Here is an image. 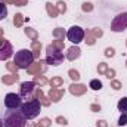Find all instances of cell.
I'll return each mask as SVG.
<instances>
[{
  "instance_id": "1",
  "label": "cell",
  "mask_w": 127,
  "mask_h": 127,
  "mask_svg": "<svg viewBox=\"0 0 127 127\" xmlns=\"http://www.w3.org/2000/svg\"><path fill=\"white\" fill-rule=\"evenodd\" d=\"M3 124H4V127H25L27 126V118L22 114V111L9 109L4 112Z\"/></svg>"
},
{
  "instance_id": "2",
  "label": "cell",
  "mask_w": 127,
  "mask_h": 127,
  "mask_svg": "<svg viewBox=\"0 0 127 127\" xmlns=\"http://www.w3.org/2000/svg\"><path fill=\"white\" fill-rule=\"evenodd\" d=\"M21 111H22V114L25 115L27 120H32V118H35V117L40 114V111H41V103H40L35 97H32V99L24 102V103L21 105Z\"/></svg>"
},
{
  "instance_id": "3",
  "label": "cell",
  "mask_w": 127,
  "mask_h": 127,
  "mask_svg": "<svg viewBox=\"0 0 127 127\" xmlns=\"http://www.w3.org/2000/svg\"><path fill=\"white\" fill-rule=\"evenodd\" d=\"M34 55H32L31 50H28V49H21V50H18L16 52V55H15V58H13V62L16 64V66L19 68V69H27L32 62H34Z\"/></svg>"
},
{
  "instance_id": "4",
  "label": "cell",
  "mask_w": 127,
  "mask_h": 127,
  "mask_svg": "<svg viewBox=\"0 0 127 127\" xmlns=\"http://www.w3.org/2000/svg\"><path fill=\"white\" fill-rule=\"evenodd\" d=\"M46 62L49 65H53V66H58L64 62V53L62 50L56 49L53 44H49L46 47Z\"/></svg>"
},
{
  "instance_id": "5",
  "label": "cell",
  "mask_w": 127,
  "mask_h": 127,
  "mask_svg": "<svg viewBox=\"0 0 127 127\" xmlns=\"http://www.w3.org/2000/svg\"><path fill=\"white\" fill-rule=\"evenodd\" d=\"M127 28V12L118 13L112 22H111V31L114 32H123Z\"/></svg>"
},
{
  "instance_id": "6",
  "label": "cell",
  "mask_w": 127,
  "mask_h": 127,
  "mask_svg": "<svg viewBox=\"0 0 127 127\" xmlns=\"http://www.w3.org/2000/svg\"><path fill=\"white\" fill-rule=\"evenodd\" d=\"M66 37H68V40L71 43L78 44V43H81L84 40V30L81 27H78V25H72L66 32Z\"/></svg>"
},
{
  "instance_id": "7",
  "label": "cell",
  "mask_w": 127,
  "mask_h": 127,
  "mask_svg": "<svg viewBox=\"0 0 127 127\" xmlns=\"http://www.w3.org/2000/svg\"><path fill=\"white\" fill-rule=\"evenodd\" d=\"M34 92H35V83L34 81H24L19 87V96L22 99H27V100L34 97Z\"/></svg>"
},
{
  "instance_id": "8",
  "label": "cell",
  "mask_w": 127,
  "mask_h": 127,
  "mask_svg": "<svg viewBox=\"0 0 127 127\" xmlns=\"http://www.w3.org/2000/svg\"><path fill=\"white\" fill-rule=\"evenodd\" d=\"M22 105V97L16 93H7L4 97V106L7 109H18Z\"/></svg>"
},
{
  "instance_id": "9",
  "label": "cell",
  "mask_w": 127,
  "mask_h": 127,
  "mask_svg": "<svg viewBox=\"0 0 127 127\" xmlns=\"http://www.w3.org/2000/svg\"><path fill=\"white\" fill-rule=\"evenodd\" d=\"M12 55H13V47H12V44H10L6 38L0 37V61H7Z\"/></svg>"
},
{
  "instance_id": "10",
  "label": "cell",
  "mask_w": 127,
  "mask_h": 127,
  "mask_svg": "<svg viewBox=\"0 0 127 127\" xmlns=\"http://www.w3.org/2000/svg\"><path fill=\"white\" fill-rule=\"evenodd\" d=\"M46 69H47V62L46 61H38V62H32L27 68V72L30 75H41L43 72H46Z\"/></svg>"
},
{
  "instance_id": "11",
  "label": "cell",
  "mask_w": 127,
  "mask_h": 127,
  "mask_svg": "<svg viewBox=\"0 0 127 127\" xmlns=\"http://www.w3.org/2000/svg\"><path fill=\"white\" fill-rule=\"evenodd\" d=\"M65 95V90L64 89H56V87H50V90H49V99H50V102H59L61 99L64 97Z\"/></svg>"
},
{
  "instance_id": "12",
  "label": "cell",
  "mask_w": 127,
  "mask_h": 127,
  "mask_svg": "<svg viewBox=\"0 0 127 127\" xmlns=\"http://www.w3.org/2000/svg\"><path fill=\"white\" fill-rule=\"evenodd\" d=\"M69 92L74 96H81L87 92V87H86L84 84H80V83H72V84L69 86Z\"/></svg>"
},
{
  "instance_id": "13",
  "label": "cell",
  "mask_w": 127,
  "mask_h": 127,
  "mask_svg": "<svg viewBox=\"0 0 127 127\" xmlns=\"http://www.w3.org/2000/svg\"><path fill=\"white\" fill-rule=\"evenodd\" d=\"M80 55H81V50H80V47L75 44V46H71V47L68 49L65 58H66L68 61H75L77 58H80Z\"/></svg>"
},
{
  "instance_id": "14",
  "label": "cell",
  "mask_w": 127,
  "mask_h": 127,
  "mask_svg": "<svg viewBox=\"0 0 127 127\" xmlns=\"http://www.w3.org/2000/svg\"><path fill=\"white\" fill-rule=\"evenodd\" d=\"M34 93H35V99H37L43 106H49V105H50V99L44 96V92H43L40 87H38V89H35V92H34Z\"/></svg>"
},
{
  "instance_id": "15",
  "label": "cell",
  "mask_w": 127,
  "mask_h": 127,
  "mask_svg": "<svg viewBox=\"0 0 127 127\" xmlns=\"http://www.w3.org/2000/svg\"><path fill=\"white\" fill-rule=\"evenodd\" d=\"M18 80H19V75H18V74H9V75H3V77H1V83H3V84H7V86L16 83Z\"/></svg>"
},
{
  "instance_id": "16",
  "label": "cell",
  "mask_w": 127,
  "mask_h": 127,
  "mask_svg": "<svg viewBox=\"0 0 127 127\" xmlns=\"http://www.w3.org/2000/svg\"><path fill=\"white\" fill-rule=\"evenodd\" d=\"M84 41H86L87 46H93V44L96 43V37L92 34V30L84 31Z\"/></svg>"
},
{
  "instance_id": "17",
  "label": "cell",
  "mask_w": 127,
  "mask_h": 127,
  "mask_svg": "<svg viewBox=\"0 0 127 127\" xmlns=\"http://www.w3.org/2000/svg\"><path fill=\"white\" fill-rule=\"evenodd\" d=\"M31 50L34 58H40V50H41V43L38 40H34L31 43Z\"/></svg>"
},
{
  "instance_id": "18",
  "label": "cell",
  "mask_w": 127,
  "mask_h": 127,
  "mask_svg": "<svg viewBox=\"0 0 127 127\" xmlns=\"http://www.w3.org/2000/svg\"><path fill=\"white\" fill-rule=\"evenodd\" d=\"M46 10H47V15H49V16H52V18H56V16L59 15V12H58L56 6H55V4H52V3H46Z\"/></svg>"
},
{
  "instance_id": "19",
  "label": "cell",
  "mask_w": 127,
  "mask_h": 127,
  "mask_svg": "<svg viewBox=\"0 0 127 127\" xmlns=\"http://www.w3.org/2000/svg\"><path fill=\"white\" fill-rule=\"evenodd\" d=\"M24 32H25V35H27L28 38H31L32 41H34V40H38V32L35 31L34 28L27 27V28H24Z\"/></svg>"
},
{
  "instance_id": "20",
  "label": "cell",
  "mask_w": 127,
  "mask_h": 127,
  "mask_svg": "<svg viewBox=\"0 0 127 127\" xmlns=\"http://www.w3.org/2000/svg\"><path fill=\"white\" fill-rule=\"evenodd\" d=\"M53 37L56 38V40H64L65 38V35H66V32H65V30L64 28H61V27H56L55 30H53Z\"/></svg>"
},
{
  "instance_id": "21",
  "label": "cell",
  "mask_w": 127,
  "mask_h": 127,
  "mask_svg": "<svg viewBox=\"0 0 127 127\" xmlns=\"http://www.w3.org/2000/svg\"><path fill=\"white\" fill-rule=\"evenodd\" d=\"M117 108H118V111H120L121 114H127V97H121V99L118 100Z\"/></svg>"
},
{
  "instance_id": "22",
  "label": "cell",
  "mask_w": 127,
  "mask_h": 127,
  "mask_svg": "<svg viewBox=\"0 0 127 127\" xmlns=\"http://www.w3.org/2000/svg\"><path fill=\"white\" fill-rule=\"evenodd\" d=\"M22 24H24V15L22 13H15V16H13V25L16 28H19V27H22Z\"/></svg>"
},
{
  "instance_id": "23",
  "label": "cell",
  "mask_w": 127,
  "mask_h": 127,
  "mask_svg": "<svg viewBox=\"0 0 127 127\" xmlns=\"http://www.w3.org/2000/svg\"><path fill=\"white\" fill-rule=\"evenodd\" d=\"M49 84H50V87H61L64 84V78H61V77H53L50 81H49Z\"/></svg>"
},
{
  "instance_id": "24",
  "label": "cell",
  "mask_w": 127,
  "mask_h": 127,
  "mask_svg": "<svg viewBox=\"0 0 127 127\" xmlns=\"http://www.w3.org/2000/svg\"><path fill=\"white\" fill-rule=\"evenodd\" d=\"M89 87H90L92 90H100V89H102V81L97 80V78H93V80H90Z\"/></svg>"
},
{
  "instance_id": "25",
  "label": "cell",
  "mask_w": 127,
  "mask_h": 127,
  "mask_svg": "<svg viewBox=\"0 0 127 127\" xmlns=\"http://www.w3.org/2000/svg\"><path fill=\"white\" fill-rule=\"evenodd\" d=\"M34 83H35V84H40V86H44V84H47L49 81H47V78H46L44 75H34Z\"/></svg>"
},
{
  "instance_id": "26",
  "label": "cell",
  "mask_w": 127,
  "mask_h": 127,
  "mask_svg": "<svg viewBox=\"0 0 127 127\" xmlns=\"http://www.w3.org/2000/svg\"><path fill=\"white\" fill-rule=\"evenodd\" d=\"M68 75H69V78L74 80V81H78V80H80V72H78L77 69H69V71H68Z\"/></svg>"
},
{
  "instance_id": "27",
  "label": "cell",
  "mask_w": 127,
  "mask_h": 127,
  "mask_svg": "<svg viewBox=\"0 0 127 127\" xmlns=\"http://www.w3.org/2000/svg\"><path fill=\"white\" fill-rule=\"evenodd\" d=\"M6 68H7V71H10L12 74H18V69H19L15 62H7L6 64Z\"/></svg>"
},
{
  "instance_id": "28",
  "label": "cell",
  "mask_w": 127,
  "mask_h": 127,
  "mask_svg": "<svg viewBox=\"0 0 127 127\" xmlns=\"http://www.w3.org/2000/svg\"><path fill=\"white\" fill-rule=\"evenodd\" d=\"M6 15H7V7H6V4H4V3H1V1H0V21H1V19H4V18H6Z\"/></svg>"
},
{
  "instance_id": "29",
  "label": "cell",
  "mask_w": 127,
  "mask_h": 127,
  "mask_svg": "<svg viewBox=\"0 0 127 127\" xmlns=\"http://www.w3.org/2000/svg\"><path fill=\"white\" fill-rule=\"evenodd\" d=\"M106 69H108V64L106 62H100L97 65V72H99L100 75H103V74L106 72Z\"/></svg>"
},
{
  "instance_id": "30",
  "label": "cell",
  "mask_w": 127,
  "mask_h": 127,
  "mask_svg": "<svg viewBox=\"0 0 127 127\" xmlns=\"http://www.w3.org/2000/svg\"><path fill=\"white\" fill-rule=\"evenodd\" d=\"M56 9H58L59 13H65V12H66V4H65L64 1H58V3H56Z\"/></svg>"
},
{
  "instance_id": "31",
  "label": "cell",
  "mask_w": 127,
  "mask_h": 127,
  "mask_svg": "<svg viewBox=\"0 0 127 127\" xmlns=\"http://www.w3.org/2000/svg\"><path fill=\"white\" fill-rule=\"evenodd\" d=\"M81 9H83V12H92V10H93V4L89 3V1H86V3H83Z\"/></svg>"
},
{
  "instance_id": "32",
  "label": "cell",
  "mask_w": 127,
  "mask_h": 127,
  "mask_svg": "<svg viewBox=\"0 0 127 127\" xmlns=\"http://www.w3.org/2000/svg\"><path fill=\"white\" fill-rule=\"evenodd\" d=\"M50 124H52V121L49 118H41L38 123V127H50Z\"/></svg>"
},
{
  "instance_id": "33",
  "label": "cell",
  "mask_w": 127,
  "mask_h": 127,
  "mask_svg": "<svg viewBox=\"0 0 127 127\" xmlns=\"http://www.w3.org/2000/svg\"><path fill=\"white\" fill-rule=\"evenodd\" d=\"M103 75H105L106 78H109V80H112V78L115 77V69H112V68L109 69V68H108V69H106V72H105Z\"/></svg>"
},
{
  "instance_id": "34",
  "label": "cell",
  "mask_w": 127,
  "mask_h": 127,
  "mask_svg": "<svg viewBox=\"0 0 127 127\" xmlns=\"http://www.w3.org/2000/svg\"><path fill=\"white\" fill-rule=\"evenodd\" d=\"M52 44H53L56 49H59V50H62L64 47H65V43H64V40H55Z\"/></svg>"
},
{
  "instance_id": "35",
  "label": "cell",
  "mask_w": 127,
  "mask_h": 127,
  "mask_svg": "<svg viewBox=\"0 0 127 127\" xmlns=\"http://www.w3.org/2000/svg\"><path fill=\"white\" fill-rule=\"evenodd\" d=\"M111 87H112L114 90H120V89H121V83H120L118 80H112V81H111Z\"/></svg>"
},
{
  "instance_id": "36",
  "label": "cell",
  "mask_w": 127,
  "mask_h": 127,
  "mask_svg": "<svg viewBox=\"0 0 127 127\" xmlns=\"http://www.w3.org/2000/svg\"><path fill=\"white\" fill-rule=\"evenodd\" d=\"M127 124V114H121V117L118 118V126H126Z\"/></svg>"
},
{
  "instance_id": "37",
  "label": "cell",
  "mask_w": 127,
  "mask_h": 127,
  "mask_svg": "<svg viewBox=\"0 0 127 127\" xmlns=\"http://www.w3.org/2000/svg\"><path fill=\"white\" fill-rule=\"evenodd\" d=\"M92 34L95 35L96 38H100V37L103 35V31H102L100 28H93V30H92Z\"/></svg>"
},
{
  "instance_id": "38",
  "label": "cell",
  "mask_w": 127,
  "mask_h": 127,
  "mask_svg": "<svg viewBox=\"0 0 127 127\" xmlns=\"http://www.w3.org/2000/svg\"><path fill=\"white\" fill-rule=\"evenodd\" d=\"M115 55V50L112 49V47H106L105 49V56H108V58H112Z\"/></svg>"
},
{
  "instance_id": "39",
  "label": "cell",
  "mask_w": 127,
  "mask_h": 127,
  "mask_svg": "<svg viewBox=\"0 0 127 127\" xmlns=\"http://www.w3.org/2000/svg\"><path fill=\"white\" fill-rule=\"evenodd\" d=\"M56 123L61 124V126H66V124H68V123H66V118H65V117H61V115L56 117Z\"/></svg>"
},
{
  "instance_id": "40",
  "label": "cell",
  "mask_w": 127,
  "mask_h": 127,
  "mask_svg": "<svg viewBox=\"0 0 127 127\" xmlns=\"http://www.w3.org/2000/svg\"><path fill=\"white\" fill-rule=\"evenodd\" d=\"M90 111L99 112V111H100V105H99V103H92V105H90Z\"/></svg>"
},
{
  "instance_id": "41",
  "label": "cell",
  "mask_w": 127,
  "mask_h": 127,
  "mask_svg": "<svg viewBox=\"0 0 127 127\" xmlns=\"http://www.w3.org/2000/svg\"><path fill=\"white\" fill-rule=\"evenodd\" d=\"M96 126L97 127H108V123H106L105 120H99V121L96 123Z\"/></svg>"
},
{
  "instance_id": "42",
  "label": "cell",
  "mask_w": 127,
  "mask_h": 127,
  "mask_svg": "<svg viewBox=\"0 0 127 127\" xmlns=\"http://www.w3.org/2000/svg\"><path fill=\"white\" fill-rule=\"evenodd\" d=\"M1 3H4V4H15L16 6V0H0Z\"/></svg>"
},
{
  "instance_id": "43",
  "label": "cell",
  "mask_w": 127,
  "mask_h": 127,
  "mask_svg": "<svg viewBox=\"0 0 127 127\" xmlns=\"http://www.w3.org/2000/svg\"><path fill=\"white\" fill-rule=\"evenodd\" d=\"M28 4V0H16V6H25Z\"/></svg>"
},
{
  "instance_id": "44",
  "label": "cell",
  "mask_w": 127,
  "mask_h": 127,
  "mask_svg": "<svg viewBox=\"0 0 127 127\" xmlns=\"http://www.w3.org/2000/svg\"><path fill=\"white\" fill-rule=\"evenodd\" d=\"M28 127H38V124H34V123H30V124H28Z\"/></svg>"
},
{
  "instance_id": "45",
  "label": "cell",
  "mask_w": 127,
  "mask_h": 127,
  "mask_svg": "<svg viewBox=\"0 0 127 127\" xmlns=\"http://www.w3.org/2000/svg\"><path fill=\"white\" fill-rule=\"evenodd\" d=\"M0 127H4V124H3V120H0Z\"/></svg>"
},
{
  "instance_id": "46",
  "label": "cell",
  "mask_w": 127,
  "mask_h": 127,
  "mask_svg": "<svg viewBox=\"0 0 127 127\" xmlns=\"http://www.w3.org/2000/svg\"><path fill=\"white\" fill-rule=\"evenodd\" d=\"M3 35V28H0V37Z\"/></svg>"
},
{
  "instance_id": "47",
  "label": "cell",
  "mask_w": 127,
  "mask_h": 127,
  "mask_svg": "<svg viewBox=\"0 0 127 127\" xmlns=\"http://www.w3.org/2000/svg\"><path fill=\"white\" fill-rule=\"evenodd\" d=\"M126 46H127V38H126Z\"/></svg>"
},
{
  "instance_id": "48",
  "label": "cell",
  "mask_w": 127,
  "mask_h": 127,
  "mask_svg": "<svg viewBox=\"0 0 127 127\" xmlns=\"http://www.w3.org/2000/svg\"><path fill=\"white\" fill-rule=\"evenodd\" d=\"M126 66H127V61H126Z\"/></svg>"
}]
</instances>
